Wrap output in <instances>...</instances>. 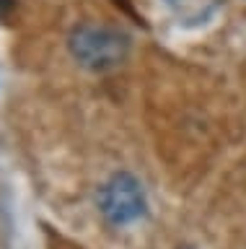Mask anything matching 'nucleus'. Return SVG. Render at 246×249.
I'll list each match as a JSON object with an SVG mask.
<instances>
[{"instance_id": "obj_1", "label": "nucleus", "mask_w": 246, "mask_h": 249, "mask_svg": "<svg viewBox=\"0 0 246 249\" xmlns=\"http://www.w3.org/2000/svg\"><path fill=\"white\" fill-rule=\"evenodd\" d=\"M67 50L81 68L91 73H109L127 60L130 36L112 23L81 21L67 34Z\"/></svg>"}, {"instance_id": "obj_2", "label": "nucleus", "mask_w": 246, "mask_h": 249, "mask_svg": "<svg viewBox=\"0 0 246 249\" xmlns=\"http://www.w3.org/2000/svg\"><path fill=\"white\" fill-rule=\"evenodd\" d=\"M98 213L114 229H125L148 215V195L143 182L130 171H114L96 192Z\"/></svg>"}, {"instance_id": "obj_3", "label": "nucleus", "mask_w": 246, "mask_h": 249, "mask_svg": "<svg viewBox=\"0 0 246 249\" xmlns=\"http://www.w3.org/2000/svg\"><path fill=\"white\" fill-rule=\"evenodd\" d=\"M16 8V0H0V18L11 16V11Z\"/></svg>"}, {"instance_id": "obj_4", "label": "nucleus", "mask_w": 246, "mask_h": 249, "mask_svg": "<svg viewBox=\"0 0 246 249\" xmlns=\"http://www.w3.org/2000/svg\"><path fill=\"white\" fill-rule=\"evenodd\" d=\"M166 3H168V5H171V8H174V11H179V13H181V11H184V8H187L189 3H195V0H166Z\"/></svg>"}, {"instance_id": "obj_5", "label": "nucleus", "mask_w": 246, "mask_h": 249, "mask_svg": "<svg viewBox=\"0 0 246 249\" xmlns=\"http://www.w3.org/2000/svg\"><path fill=\"white\" fill-rule=\"evenodd\" d=\"M119 3H125V5H127V0H119Z\"/></svg>"}, {"instance_id": "obj_6", "label": "nucleus", "mask_w": 246, "mask_h": 249, "mask_svg": "<svg viewBox=\"0 0 246 249\" xmlns=\"http://www.w3.org/2000/svg\"><path fill=\"white\" fill-rule=\"evenodd\" d=\"M179 249H181V247H179ZM184 249H189V247H184Z\"/></svg>"}]
</instances>
